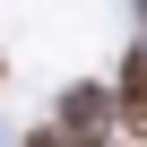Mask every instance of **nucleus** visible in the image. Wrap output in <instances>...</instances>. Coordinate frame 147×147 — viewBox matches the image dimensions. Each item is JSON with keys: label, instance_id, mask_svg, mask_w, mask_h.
<instances>
[{"label": "nucleus", "instance_id": "1", "mask_svg": "<svg viewBox=\"0 0 147 147\" xmlns=\"http://www.w3.org/2000/svg\"><path fill=\"white\" fill-rule=\"evenodd\" d=\"M52 130H61L69 147H121V138H113V130H121L113 87H104V78H69L61 104H52Z\"/></svg>", "mask_w": 147, "mask_h": 147}, {"label": "nucleus", "instance_id": "2", "mask_svg": "<svg viewBox=\"0 0 147 147\" xmlns=\"http://www.w3.org/2000/svg\"><path fill=\"white\" fill-rule=\"evenodd\" d=\"M113 104H121V130H130V147H138V138H147V43L121 52V69H113Z\"/></svg>", "mask_w": 147, "mask_h": 147}, {"label": "nucleus", "instance_id": "3", "mask_svg": "<svg viewBox=\"0 0 147 147\" xmlns=\"http://www.w3.org/2000/svg\"><path fill=\"white\" fill-rule=\"evenodd\" d=\"M18 147H69V138H61V130H52V121H43V130H26V138H18Z\"/></svg>", "mask_w": 147, "mask_h": 147}, {"label": "nucleus", "instance_id": "4", "mask_svg": "<svg viewBox=\"0 0 147 147\" xmlns=\"http://www.w3.org/2000/svg\"><path fill=\"white\" fill-rule=\"evenodd\" d=\"M138 43H147V0H138Z\"/></svg>", "mask_w": 147, "mask_h": 147}, {"label": "nucleus", "instance_id": "5", "mask_svg": "<svg viewBox=\"0 0 147 147\" xmlns=\"http://www.w3.org/2000/svg\"><path fill=\"white\" fill-rule=\"evenodd\" d=\"M0 78H9V61H0Z\"/></svg>", "mask_w": 147, "mask_h": 147}, {"label": "nucleus", "instance_id": "6", "mask_svg": "<svg viewBox=\"0 0 147 147\" xmlns=\"http://www.w3.org/2000/svg\"><path fill=\"white\" fill-rule=\"evenodd\" d=\"M121 147H130V138H121Z\"/></svg>", "mask_w": 147, "mask_h": 147}]
</instances>
